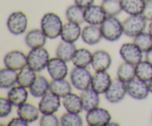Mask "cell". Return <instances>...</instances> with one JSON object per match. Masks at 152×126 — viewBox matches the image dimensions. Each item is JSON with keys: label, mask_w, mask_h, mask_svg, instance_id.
Listing matches in <instances>:
<instances>
[{"label": "cell", "mask_w": 152, "mask_h": 126, "mask_svg": "<svg viewBox=\"0 0 152 126\" xmlns=\"http://www.w3.org/2000/svg\"><path fill=\"white\" fill-rule=\"evenodd\" d=\"M63 25L60 16L53 12L45 13L41 19V29L50 39L60 36Z\"/></svg>", "instance_id": "1"}, {"label": "cell", "mask_w": 152, "mask_h": 126, "mask_svg": "<svg viewBox=\"0 0 152 126\" xmlns=\"http://www.w3.org/2000/svg\"><path fill=\"white\" fill-rule=\"evenodd\" d=\"M100 28L103 38L109 42L117 41L124 34L123 22L117 16H107Z\"/></svg>", "instance_id": "2"}, {"label": "cell", "mask_w": 152, "mask_h": 126, "mask_svg": "<svg viewBox=\"0 0 152 126\" xmlns=\"http://www.w3.org/2000/svg\"><path fill=\"white\" fill-rule=\"evenodd\" d=\"M28 57V66L32 68L36 72H40L47 68L50 60V54L45 47L31 49L27 55Z\"/></svg>", "instance_id": "3"}, {"label": "cell", "mask_w": 152, "mask_h": 126, "mask_svg": "<svg viewBox=\"0 0 152 126\" xmlns=\"http://www.w3.org/2000/svg\"><path fill=\"white\" fill-rule=\"evenodd\" d=\"M124 34L129 37L137 36L144 32L147 25V19L142 14L130 15L123 22Z\"/></svg>", "instance_id": "4"}, {"label": "cell", "mask_w": 152, "mask_h": 126, "mask_svg": "<svg viewBox=\"0 0 152 126\" xmlns=\"http://www.w3.org/2000/svg\"><path fill=\"white\" fill-rule=\"evenodd\" d=\"M91 73L87 68L74 67L70 74V79L72 85L80 90H86L91 87L92 81Z\"/></svg>", "instance_id": "5"}, {"label": "cell", "mask_w": 152, "mask_h": 126, "mask_svg": "<svg viewBox=\"0 0 152 126\" xmlns=\"http://www.w3.org/2000/svg\"><path fill=\"white\" fill-rule=\"evenodd\" d=\"M28 24V16L22 11L13 12L7 20V29L10 34L15 36L23 34L26 31Z\"/></svg>", "instance_id": "6"}, {"label": "cell", "mask_w": 152, "mask_h": 126, "mask_svg": "<svg viewBox=\"0 0 152 126\" xmlns=\"http://www.w3.org/2000/svg\"><path fill=\"white\" fill-rule=\"evenodd\" d=\"M127 93V83L119 78H116L112 80L111 85L105 93V95L109 102L118 103L124 99Z\"/></svg>", "instance_id": "7"}, {"label": "cell", "mask_w": 152, "mask_h": 126, "mask_svg": "<svg viewBox=\"0 0 152 126\" xmlns=\"http://www.w3.org/2000/svg\"><path fill=\"white\" fill-rule=\"evenodd\" d=\"M128 94L137 100L146 99L151 93L148 82L135 77L132 81L127 83Z\"/></svg>", "instance_id": "8"}, {"label": "cell", "mask_w": 152, "mask_h": 126, "mask_svg": "<svg viewBox=\"0 0 152 126\" xmlns=\"http://www.w3.org/2000/svg\"><path fill=\"white\" fill-rule=\"evenodd\" d=\"M86 119L91 126H105L111 120V115L108 110L98 106L88 111Z\"/></svg>", "instance_id": "9"}, {"label": "cell", "mask_w": 152, "mask_h": 126, "mask_svg": "<svg viewBox=\"0 0 152 126\" xmlns=\"http://www.w3.org/2000/svg\"><path fill=\"white\" fill-rule=\"evenodd\" d=\"M143 52L134 42L124 43L120 47V54L125 62L137 65L142 60Z\"/></svg>", "instance_id": "10"}, {"label": "cell", "mask_w": 152, "mask_h": 126, "mask_svg": "<svg viewBox=\"0 0 152 126\" xmlns=\"http://www.w3.org/2000/svg\"><path fill=\"white\" fill-rule=\"evenodd\" d=\"M4 64L7 68L19 71L28 65V57L21 50H11L4 56Z\"/></svg>", "instance_id": "11"}, {"label": "cell", "mask_w": 152, "mask_h": 126, "mask_svg": "<svg viewBox=\"0 0 152 126\" xmlns=\"http://www.w3.org/2000/svg\"><path fill=\"white\" fill-rule=\"evenodd\" d=\"M61 105V97L53 92H48L39 102V108L42 114H54Z\"/></svg>", "instance_id": "12"}, {"label": "cell", "mask_w": 152, "mask_h": 126, "mask_svg": "<svg viewBox=\"0 0 152 126\" xmlns=\"http://www.w3.org/2000/svg\"><path fill=\"white\" fill-rule=\"evenodd\" d=\"M47 70L52 79H65L68 73L67 62L58 56L50 59L48 64Z\"/></svg>", "instance_id": "13"}, {"label": "cell", "mask_w": 152, "mask_h": 126, "mask_svg": "<svg viewBox=\"0 0 152 126\" xmlns=\"http://www.w3.org/2000/svg\"><path fill=\"white\" fill-rule=\"evenodd\" d=\"M107 16L102 5L93 4L85 8V21L88 25H101Z\"/></svg>", "instance_id": "14"}, {"label": "cell", "mask_w": 152, "mask_h": 126, "mask_svg": "<svg viewBox=\"0 0 152 126\" xmlns=\"http://www.w3.org/2000/svg\"><path fill=\"white\" fill-rule=\"evenodd\" d=\"M111 82L112 79L111 75L107 72V71H96L92 77L91 87H92L99 94H102L107 91L111 85Z\"/></svg>", "instance_id": "15"}, {"label": "cell", "mask_w": 152, "mask_h": 126, "mask_svg": "<svg viewBox=\"0 0 152 126\" xmlns=\"http://www.w3.org/2000/svg\"><path fill=\"white\" fill-rule=\"evenodd\" d=\"M112 58L105 50H97L93 53L91 66L95 71H107L111 67Z\"/></svg>", "instance_id": "16"}, {"label": "cell", "mask_w": 152, "mask_h": 126, "mask_svg": "<svg viewBox=\"0 0 152 126\" xmlns=\"http://www.w3.org/2000/svg\"><path fill=\"white\" fill-rule=\"evenodd\" d=\"M81 37L86 44L94 45L102 40L103 36L99 25H88L85 27L82 31Z\"/></svg>", "instance_id": "17"}, {"label": "cell", "mask_w": 152, "mask_h": 126, "mask_svg": "<svg viewBox=\"0 0 152 126\" xmlns=\"http://www.w3.org/2000/svg\"><path fill=\"white\" fill-rule=\"evenodd\" d=\"M48 37L42 29H33L28 31L25 37V42L26 45L31 49L44 47L47 41Z\"/></svg>", "instance_id": "18"}, {"label": "cell", "mask_w": 152, "mask_h": 126, "mask_svg": "<svg viewBox=\"0 0 152 126\" xmlns=\"http://www.w3.org/2000/svg\"><path fill=\"white\" fill-rule=\"evenodd\" d=\"M82 31L80 24L68 21L63 25L60 37L63 41L74 43L82 36Z\"/></svg>", "instance_id": "19"}, {"label": "cell", "mask_w": 152, "mask_h": 126, "mask_svg": "<svg viewBox=\"0 0 152 126\" xmlns=\"http://www.w3.org/2000/svg\"><path fill=\"white\" fill-rule=\"evenodd\" d=\"M81 98L83 104V109L86 112L99 106L100 99L99 93L92 87H88L86 90H82Z\"/></svg>", "instance_id": "20"}, {"label": "cell", "mask_w": 152, "mask_h": 126, "mask_svg": "<svg viewBox=\"0 0 152 126\" xmlns=\"http://www.w3.org/2000/svg\"><path fill=\"white\" fill-rule=\"evenodd\" d=\"M39 108L31 103L22 104L18 107L17 115L23 119L28 123H32L37 121L39 117Z\"/></svg>", "instance_id": "21"}, {"label": "cell", "mask_w": 152, "mask_h": 126, "mask_svg": "<svg viewBox=\"0 0 152 126\" xmlns=\"http://www.w3.org/2000/svg\"><path fill=\"white\" fill-rule=\"evenodd\" d=\"M7 98L11 102L13 106L19 107L27 102L28 97V91L27 87L18 84L10 87L7 92Z\"/></svg>", "instance_id": "22"}, {"label": "cell", "mask_w": 152, "mask_h": 126, "mask_svg": "<svg viewBox=\"0 0 152 126\" xmlns=\"http://www.w3.org/2000/svg\"><path fill=\"white\" fill-rule=\"evenodd\" d=\"M62 105L68 112L80 114L84 110L81 96L72 92L62 97Z\"/></svg>", "instance_id": "23"}, {"label": "cell", "mask_w": 152, "mask_h": 126, "mask_svg": "<svg viewBox=\"0 0 152 126\" xmlns=\"http://www.w3.org/2000/svg\"><path fill=\"white\" fill-rule=\"evenodd\" d=\"M30 93L33 96L42 98L50 90V82L43 75H37L35 81L29 87Z\"/></svg>", "instance_id": "24"}, {"label": "cell", "mask_w": 152, "mask_h": 126, "mask_svg": "<svg viewBox=\"0 0 152 126\" xmlns=\"http://www.w3.org/2000/svg\"><path fill=\"white\" fill-rule=\"evenodd\" d=\"M93 53L87 48L82 47L77 49L72 58V62L75 67L87 68L91 65Z\"/></svg>", "instance_id": "25"}, {"label": "cell", "mask_w": 152, "mask_h": 126, "mask_svg": "<svg viewBox=\"0 0 152 126\" xmlns=\"http://www.w3.org/2000/svg\"><path fill=\"white\" fill-rule=\"evenodd\" d=\"M17 71L5 67L0 71V87L4 89L10 88L17 83Z\"/></svg>", "instance_id": "26"}, {"label": "cell", "mask_w": 152, "mask_h": 126, "mask_svg": "<svg viewBox=\"0 0 152 126\" xmlns=\"http://www.w3.org/2000/svg\"><path fill=\"white\" fill-rule=\"evenodd\" d=\"M50 91L62 98L72 92V84L65 79H53L50 82Z\"/></svg>", "instance_id": "27"}, {"label": "cell", "mask_w": 152, "mask_h": 126, "mask_svg": "<svg viewBox=\"0 0 152 126\" xmlns=\"http://www.w3.org/2000/svg\"><path fill=\"white\" fill-rule=\"evenodd\" d=\"M77 50V47L74 42H69L62 40L56 47V56L68 62L72 60L73 56Z\"/></svg>", "instance_id": "28"}, {"label": "cell", "mask_w": 152, "mask_h": 126, "mask_svg": "<svg viewBox=\"0 0 152 126\" xmlns=\"http://www.w3.org/2000/svg\"><path fill=\"white\" fill-rule=\"evenodd\" d=\"M117 75V78L128 83L136 77V65L124 61L119 65Z\"/></svg>", "instance_id": "29"}, {"label": "cell", "mask_w": 152, "mask_h": 126, "mask_svg": "<svg viewBox=\"0 0 152 126\" xmlns=\"http://www.w3.org/2000/svg\"><path fill=\"white\" fill-rule=\"evenodd\" d=\"M37 76L36 71L27 65L18 73L17 84L28 88L32 85Z\"/></svg>", "instance_id": "30"}, {"label": "cell", "mask_w": 152, "mask_h": 126, "mask_svg": "<svg viewBox=\"0 0 152 126\" xmlns=\"http://www.w3.org/2000/svg\"><path fill=\"white\" fill-rule=\"evenodd\" d=\"M123 11L129 15L142 14L145 7V0H121Z\"/></svg>", "instance_id": "31"}, {"label": "cell", "mask_w": 152, "mask_h": 126, "mask_svg": "<svg viewBox=\"0 0 152 126\" xmlns=\"http://www.w3.org/2000/svg\"><path fill=\"white\" fill-rule=\"evenodd\" d=\"M65 16L69 22H76L80 25L85 22V8L77 5L71 4L65 11Z\"/></svg>", "instance_id": "32"}, {"label": "cell", "mask_w": 152, "mask_h": 126, "mask_svg": "<svg viewBox=\"0 0 152 126\" xmlns=\"http://www.w3.org/2000/svg\"><path fill=\"white\" fill-rule=\"evenodd\" d=\"M136 77L149 82L152 79V65L146 60H142L136 65Z\"/></svg>", "instance_id": "33"}, {"label": "cell", "mask_w": 152, "mask_h": 126, "mask_svg": "<svg viewBox=\"0 0 152 126\" xmlns=\"http://www.w3.org/2000/svg\"><path fill=\"white\" fill-rule=\"evenodd\" d=\"M101 5L109 16H117L123 10L121 0H102Z\"/></svg>", "instance_id": "34"}, {"label": "cell", "mask_w": 152, "mask_h": 126, "mask_svg": "<svg viewBox=\"0 0 152 126\" xmlns=\"http://www.w3.org/2000/svg\"><path fill=\"white\" fill-rule=\"evenodd\" d=\"M60 124L62 126H82L83 120L78 113L67 111L60 117Z\"/></svg>", "instance_id": "35"}, {"label": "cell", "mask_w": 152, "mask_h": 126, "mask_svg": "<svg viewBox=\"0 0 152 126\" xmlns=\"http://www.w3.org/2000/svg\"><path fill=\"white\" fill-rule=\"evenodd\" d=\"M143 53L152 48V36L149 32H142L134 37V42Z\"/></svg>", "instance_id": "36"}, {"label": "cell", "mask_w": 152, "mask_h": 126, "mask_svg": "<svg viewBox=\"0 0 152 126\" xmlns=\"http://www.w3.org/2000/svg\"><path fill=\"white\" fill-rule=\"evenodd\" d=\"M39 125L42 126H58L60 124V119L54 114H42L40 118Z\"/></svg>", "instance_id": "37"}, {"label": "cell", "mask_w": 152, "mask_h": 126, "mask_svg": "<svg viewBox=\"0 0 152 126\" xmlns=\"http://www.w3.org/2000/svg\"><path fill=\"white\" fill-rule=\"evenodd\" d=\"M13 105L7 97L0 98V117L4 118L8 117L12 112Z\"/></svg>", "instance_id": "38"}, {"label": "cell", "mask_w": 152, "mask_h": 126, "mask_svg": "<svg viewBox=\"0 0 152 126\" xmlns=\"http://www.w3.org/2000/svg\"><path fill=\"white\" fill-rule=\"evenodd\" d=\"M142 15L147 20H152V0H147V1H145V7H144Z\"/></svg>", "instance_id": "39"}, {"label": "cell", "mask_w": 152, "mask_h": 126, "mask_svg": "<svg viewBox=\"0 0 152 126\" xmlns=\"http://www.w3.org/2000/svg\"><path fill=\"white\" fill-rule=\"evenodd\" d=\"M29 123L24 120L23 119L21 118L18 116L17 117H14L12 119L8 122L7 125L8 126H28Z\"/></svg>", "instance_id": "40"}, {"label": "cell", "mask_w": 152, "mask_h": 126, "mask_svg": "<svg viewBox=\"0 0 152 126\" xmlns=\"http://www.w3.org/2000/svg\"><path fill=\"white\" fill-rule=\"evenodd\" d=\"M94 0H74V3L83 8L89 7L90 5L94 4Z\"/></svg>", "instance_id": "41"}, {"label": "cell", "mask_w": 152, "mask_h": 126, "mask_svg": "<svg viewBox=\"0 0 152 126\" xmlns=\"http://www.w3.org/2000/svg\"><path fill=\"white\" fill-rule=\"evenodd\" d=\"M145 60L148 61V62H150V63L152 65V48L150 49L148 51L145 52Z\"/></svg>", "instance_id": "42"}, {"label": "cell", "mask_w": 152, "mask_h": 126, "mask_svg": "<svg viewBox=\"0 0 152 126\" xmlns=\"http://www.w3.org/2000/svg\"><path fill=\"white\" fill-rule=\"evenodd\" d=\"M108 125H116V126H118L120 125V124H119L118 122H111L110 121L109 122H108V124L107 125V126Z\"/></svg>", "instance_id": "43"}, {"label": "cell", "mask_w": 152, "mask_h": 126, "mask_svg": "<svg viewBox=\"0 0 152 126\" xmlns=\"http://www.w3.org/2000/svg\"><path fill=\"white\" fill-rule=\"evenodd\" d=\"M148 32L151 34V35L152 36V20L150 21V23L148 25Z\"/></svg>", "instance_id": "44"}, {"label": "cell", "mask_w": 152, "mask_h": 126, "mask_svg": "<svg viewBox=\"0 0 152 126\" xmlns=\"http://www.w3.org/2000/svg\"><path fill=\"white\" fill-rule=\"evenodd\" d=\"M148 85H149L150 91H151V93H152V79L149 82H148Z\"/></svg>", "instance_id": "45"}, {"label": "cell", "mask_w": 152, "mask_h": 126, "mask_svg": "<svg viewBox=\"0 0 152 126\" xmlns=\"http://www.w3.org/2000/svg\"><path fill=\"white\" fill-rule=\"evenodd\" d=\"M145 1H147V0H145Z\"/></svg>", "instance_id": "46"}, {"label": "cell", "mask_w": 152, "mask_h": 126, "mask_svg": "<svg viewBox=\"0 0 152 126\" xmlns=\"http://www.w3.org/2000/svg\"><path fill=\"white\" fill-rule=\"evenodd\" d=\"M151 118H152V115H151Z\"/></svg>", "instance_id": "47"}]
</instances>
